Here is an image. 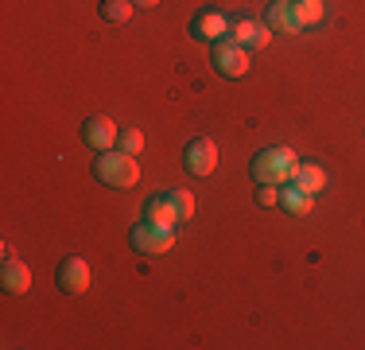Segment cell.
Instances as JSON below:
<instances>
[{"label":"cell","instance_id":"cell-12","mask_svg":"<svg viewBox=\"0 0 365 350\" xmlns=\"http://www.w3.org/2000/svg\"><path fill=\"white\" fill-rule=\"evenodd\" d=\"M288 8H292V16H295V28H315V24H323V12H327V4L323 0H288Z\"/></svg>","mask_w":365,"mask_h":350},{"label":"cell","instance_id":"cell-8","mask_svg":"<svg viewBox=\"0 0 365 350\" xmlns=\"http://www.w3.org/2000/svg\"><path fill=\"white\" fill-rule=\"evenodd\" d=\"M58 288L63 292H71V296H82V292H90V284H93V273H90V265H86V257H66L63 265H58Z\"/></svg>","mask_w":365,"mask_h":350},{"label":"cell","instance_id":"cell-20","mask_svg":"<svg viewBox=\"0 0 365 350\" xmlns=\"http://www.w3.org/2000/svg\"><path fill=\"white\" fill-rule=\"evenodd\" d=\"M133 4H136V8H155L160 0H133Z\"/></svg>","mask_w":365,"mask_h":350},{"label":"cell","instance_id":"cell-1","mask_svg":"<svg viewBox=\"0 0 365 350\" xmlns=\"http://www.w3.org/2000/svg\"><path fill=\"white\" fill-rule=\"evenodd\" d=\"M93 179H98L101 187H113V191L136 187V179H140L136 156L120 152V148H106V152H98V160H93Z\"/></svg>","mask_w":365,"mask_h":350},{"label":"cell","instance_id":"cell-16","mask_svg":"<svg viewBox=\"0 0 365 350\" xmlns=\"http://www.w3.org/2000/svg\"><path fill=\"white\" fill-rule=\"evenodd\" d=\"M133 0H101V20L106 24H125L133 16Z\"/></svg>","mask_w":365,"mask_h":350},{"label":"cell","instance_id":"cell-18","mask_svg":"<svg viewBox=\"0 0 365 350\" xmlns=\"http://www.w3.org/2000/svg\"><path fill=\"white\" fill-rule=\"evenodd\" d=\"M171 195V203H175V210H179V222H187V218H195V195L190 191H168Z\"/></svg>","mask_w":365,"mask_h":350},{"label":"cell","instance_id":"cell-14","mask_svg":"<svg viewBox=\"0 0 365 350\" xmlns=\"http://www.w3.org/2000/svg\"><path fill=\"white\" fill-rule=\"evenodd\" d=\"M311 203H315V195H307V191L295 187V183H284L280 187V206L288 210V214H311Z\"/></svg>","mask_w":365,"mask_h":350},{"label":"cell","instance_id":"cell-2","mask_svg":"<svg viewBox=\"0 0 365 350\" xmlns=\"http://www.w3.org/2000/svg\"><path fill=\"white\" fill-rule=\"evenodd\" d=\"M295 168H299V156L292 152V148L276 144V148H264V152L253 156V179L257 183H272V187H284V183H292Z\"/></svg>","mask_w":365,"mask_h":350},{"label":"cell","instance_id":"cell-15","mask_svg":"<svg viewBox=\"0 0 365 350\" xmlns=\"http://www.w3.org/2000/svg\"><path fill=\"white\" fill-rule=\"evenodd\" d=\"M292 183H295V187H303L307 195H319V191L327 187V171L319 168V164H299L295 175H292Z\"/></svg>","mask_w":365,"mask_h":350},{"label":"cell","instance_id":"cell-13","mask_svg":"<svg viewBox=\"0 0 365 350\" xmlns=\"http://www.w3.org/2000/svg\"><path fill=\"white\" fill-rule=\"evenodd\" d=\"M264 24H268L272 31H280V35H295V31H299V28H295V16H292L288 0H272V4H268Z\"/></svg>","mask_w":365,"mask_h":350},{"label":"cell","instance_id":"cell-7","mask_svg":"<svg viewBox=\"0 0 365 350\" xmlns=\"http://www.w3.org/2000/svg\"><path fill=\"white\" fill-rule=\"evenodd\" d=\"M230 39L241 43L245 51H260V47H268V39H272V28L253 20V16H241V20H230Z\"/></svg>","mask_w":365,"mask_h":350},{"label":"cell","instance_id":"cell-6","mask_svg":"<svg viewBox=\"0 0 365 350\" xmlns=\"http://www.w3.org/2000/svg\"><path fill=\"white\" fill-rule=\"evenodd\" d=\"M190 35H195L198 43H222L230 39V20H225V12L218 8H198L195 16H190Z\"/></svg>","mask_w":365,"mask_h":350},{"label":"cell","instance_id":"cell-17","mask_svg":"<svg viewBox=\"0 0 365 350\" xmlns=\"http://www.w3.org/2000/svg\"><path fill=\"white\" fill-rule=\"evenodd\" d=\"M117 148H120V152H128V156H140L144 152V133H140V129H120V133H117Z\"/></svg>","mask_w":365,"mask_h":350},{"label":"cell","instance_id":"cell-10","mask_svg":"<svg viewBox=\"0 0 365 350\" xmlns=\"http://www.w3.org/2000/svg\"><path fill=\"white\" fill-rule=\"evenodd\" d=\"M0 284H4V292L24 296V292L31 288V269L24 265V261H16V257H4V269H0Z\"/></svg>","mask_w":365,"mask_h":350},{"label":"cell","instance_id":"cell-11","mask_svg":"<svg viewBox=\"0 0 365 350\" xmlns=\"http://www.w3.org/2000/svg\"><path fill=\"white\" fill-rule=\"evenodd\" d=\"M144 218H148V222H163V226H179V210H175V203H171L168 191H160V195H148Z\"/></svg>","mask_w":365,"mask_h":350},{"label":"cell","instance_id":"cell-5","mask_svg":"<svg viewBox=\"0 0 365 350\" xmlns=\"http://www.w3.org/2000/svg\"><path fill=\"white\" fill-rule=\"evenodd\" d=\"M182 168L198 179H206L214 168H218V144L210 136H195L187 148H182Z\"/></svg>","mask_w":365,"mask_h":350},{"label":"cell","instance_id":"cell-19","mask_svg":"<svg viewBox=\"0 0 365 350\" xmlns=\"http://www.w3.org/2000/svg\"><path fill=\"white\" fill-rule=\"evenodd\" d=\"M257 203H260V206H280V187H272V183H260Z\"/></svg>","mask_w":365,"mask_h":350},{"label":"cell","instance_id":"cell-4","mask_svg":"<svg viewBox=\"0 0 365 350\" xmlns=\"http://www.w3.org/2000/svg\"><path fill=\"white\" fill-rule=\"evenodd\" d=\"M249 55L253 51H245L241 43H233V39H222V43H214V55H210V63L214 70H218L222 78H245L249 74Z\"/></svg>","mask_w":365,"mask_h":350},{"label":"cell","instance_id":"cell-9","mask_svg":"<svg viewBox=\"0 0 365 350\" xmlns=\"http://www.w3.org/2000/svg\"><path fill=\"white\" fill-rule=\"evenodd\" d=\"M117 133H120V129L113 125L109 117H86V125H82V144L93 148V152H106V148H117Z\"/></svg>","mask_w":365,"mask_h":350},{"label":"cell","instance_id":"cell-3","mask_svg":"<svg viewBox=\"0 0 365 350\" xmlns=\"http://www.w3.org/2000/svg\"><path fill=\"white\" fill-rule=\"evenodd\" d=\"M128 241H133L136 253H144V257H155V253H168L171 245H175V226H163V222H140L133 226V234H128Z\"/></svg>","mask_w":365,"mask_h":350}]
</instances>
